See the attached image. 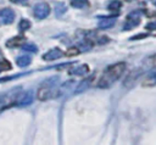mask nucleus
Wrapping results in <instances>:
<instances>
[{
	"label": "nucleus",
	"instance_id": "nucleus-1",
	"mask_svg": "<svg viewBox=\"0 0 156 145\" xmlns=\"http://www.w3.org/2000/svg\"><path fill=\"white\" fill-rule=\"evenodd\" d=\"M124 71H126L124 62H117L115 65H111L110 67H107L105 69L104 74L98 80V88H101V89L110 88L117 79L121 78V76L123 74Z\"/></svg>",
	"mask_w": 156,
	"mask_h": 145
},
{
	"label": "nucleus",
	"instance_id": "nucleus-2",
	"mask_svg": "<svg viewBox=\"0 0 156 145\" xmlns=\"http://www.w3.org/2000/svg\"><path fill=\"white\" fill-rule=\"evenodd\" d=\"M60 95H61L60 90L55 89L51 84L50 85H43L38 90V99L40 101H46L49 99H54V97H57Z\"/></svg>",
	"mask_w": 156,
	"mask_h": 145
},
{
	"label": "nucleus",
	"instance_id": "nucleus-3",
	"mask_svg": "<svg viewBox=\"0 0 156 145\" xmlns=\"http://www.w3.org/2000/svg\"><path fill=\"white\" fill-rule=\"evenodd\" d=\"M50 13V6L46 2H39L34 6L33 9V15L38 19H44L49 16Z\"/></svg>",
	"mask_w": 156,
	"mask_h": 145
},
{
	"label": "nucleus",
	"instance_id": "nucleus-4",
	"mask_svg": "<svg viewBox=\"0 0 156 145\" xmlns=\"http://www.w3.org/2000/svg\"><path fill=\"white\" fill-rule=\"evenodd\" d=\"M140 23V13L139 12H130L128 16H127V19H126V24L123 27L124 30H129V29H133L134 27L139 26Z\"/></svg>",
	"mask_w": 156,
	"mask_h": 145
},
{
	"label": "nucleus",
	"instance_id": "nucleus-5",
	"mask_svg": "<svg viewBox=\"0 0 156 145\" xmlns=\"http://www.w3.org/2000/svg\"><path fill=\"white\" fill-rule=\"evenodd\" d=\"M0 18L5 24H11L15 21V12L9 7L0 9Z\"/></svg>",
	"mask_w": 156,
	"mask_h": 145
},
{
	"label": "nucleus",
	"instance_id": "nucleus-6",
	"mask_svg": "<svg viewBox=\"0 0 156 145\" xmlns=\"http://www.w3.org/2000/svg\"><path fill=\"white\" fill-rule=\"evenodd\" d=\"M32 101H33V94H32V91H26V93H22L21 95L17 96L16 105H18V106H27V105L32 104Z\"/></svg>",
	"mask_w": 156,
	"mask_h": 145
},
{
	"label": "nucleus",
	"instance_id": "nucleus-7",
	"mask_svg": "<svg viewBox=\"0 0 156 145\" xmlns=\"http://www.w3.org/2000/svg\"><path fill=\"white\" fill-rule=\"evenodd\" d=\"M62 56H63V52H62L60 49L54 48V49L49 50L48 52H45V54L43 55V58H44L45 61H54V60H57V58H60V57H62Z\"/></svg>",
	"mask_w": 156,
	"mask_h": 145
},
{
	"label": "nucleus",
	"instance_id": "nucleus-8",
	"mask_svg": "<svg viewBox=\"0 0 156 145\" xmlns=\"http://www.w3.org/2000/svg\"><path fill=\"white\" fill-rule=\"evenodd\" d=\"M88 72H89V66L85 65V63L79 65V66H76V67H73V68H71V69L68 71V73L74 74V76H84V74H87Z\"/></svg>",
	"mask_w": 156,
	"mask_h": 145
},
{
	"label": "nucleus",
	"instance_id": "nucleus-9",
	"mask_svg": "<svg viewBox=\"0 0 156 145\" xmlns=\"http://www.w3.org/2000/svg\"><path fill=\"white\" fill-rule=\"evenodd\" d=\"M143 85H144V87H154V85H156V68L151 69V71L147 73V76H146L145 79H144Z\"/></svg>",
	"mask_w": 156,
	"mask_h": 145
},
{
	"label": "nucleus",
	"instance_id": "nucleus-10",
	"mask_svg": "<svg viewBox=\"0 0 156 145\" xmlns=\"http://www.w3.org/2000/svg\"><path fill=\"white\" fill-rule=\"evenodd\" d=\"M24 41H26L24 35H17V37H13V38L9 39L6 41V46L7 48H16V46H20Z\"/></svg>",
	"mask_w": 156,
	"mask_h": 145
},
{
	"label": "nucleus",
	"instance_id": "nucleus-11",
	"mask_svg": "<svg viewBox=\"0 0 156 145\" xmlns=\"http://www.w3.org/2000/svg\"><path fill=\"white\" fill-rule=\"evenodd\" d=\"M94 79V77L91 76V77H89V78H85V79H83L82 82H79V84H78V87H77V89H76V94H78V93H82V91H84L85 89H88V87L90 85V83H91V80Z\"/></svg>",
	"mask_w": 156,
	"mask_h": 145
},
{
	"label": "nucleus",
	"instance_id": "nucleus-12",
	"mask_svg": "<svg viewBox=\"0 0 156 145\" xmlns=\"http://www.w3.org/2000/svg\"><path fill=\"white\" fill-rule=\"evenodd\" d=\"M115 22H116V18H115V17H113V18H104V19H101V21L99 22L98 27H99L100 29H107V28L113 27V26H115Z\"/></svg>",
	"mask_w": 156,
	"mask_h": 145
},
{
	"label": "nucleus",
	"instance_id": "nucleus-13",
	"mask_svg": "<svg viewBox=\"0 0 156 145\" xmlns=\"http://www.w3.org/2000/svg\"><path fill=\"white\" fill-rule=\"evenodd\" d=\"M30 61H32V58H30L28 55H22V56H20V57H17L16 63H17L18 67H27V66L30 63Z\"/></svg>",
	"mask_w": 156,
	"mask_h": 145
},
{
	"label": "nucleus",
	"instance_id": "nucleus-14",
	"mask_svg": "<svg viewBox=\"0 0 156 145\" xmlns=\"http://www.w3.org/2000/svg\"><path fill=\"white\" fill-rule=\"evenodd\" d=\"M71 6L76 9H84L89 6L88 0H71Z\"/></svg>",
	"mask_w": 156,
	"mask_h": 145
},
{
	"label": "nucleus",
	"instance_id": "nucleus-15",
	"mask_svg": "<svg viewBox=\"0 0 156 145\" xmlns=\"http://www.w3.org/2000/svg\"><path fill=\"white\" fill-rule=\"evenodd\" d=\"M121 6H122V2H121L119 0H112V1L107 5V9L111 10V11H117V10L121 9Z\"/></svg>",
	"mask_w": 156,
	"mask_h": 145
},
{
	"label": "nucleus",
	"instance_id": "nucleus-16",
	"mask_svg": "<svg viewBox=\"0 0 156 145\" xmlns=\"http://www.w3.org/2000/svg\"><path fill=\"white\" fill-rule=\"evenodd\" d=\"M22 50L29 51V52H37V51H38V48H37V45L33 44V43H26V44L22 45Z\"/></svg>",
	"mask_w": 156,
	"mask_h": 145
},
{
	"label": "nucleus",
	"instance_id": "nucleus-17",
	"mask_svg": "<svg viewBox=\"0 0 156 145\" xmlns=\"http://www.w3.org/2000/svg\"><path fill=\"white\" fill-rule=\"evenodd\" d=\"M29 27H30V22L28 19H21L20 21V24H18L20 32H24V30L29 29Z\"/></svg>",
	"mask_w": 156,
	"mask_h": 145
},
{
	"label": "nucleus",
	"instance_id": "nucleus-18",
	"mask_svg": "<svg viewBox=\"0 0 156 145\" xmlns=\"http://www.w3.org/2000/svg\"><path fill=\"white\" fill-rule=\"evenodd\" d=\"M11 69V63L7 60H1L0 61V72L1 71H9Z\"/></svg>",
	"mask_w": 156,
	"mask_h": 145
},
{
	"label": "nucleus",
	"instance_id": "nucleus-19",
	"mask_svg": "<svg viewBox=\"0 0 156 145\" xmlns=\"http://www.w3.org/2000/svg\"><path fill=\"white\" fill-rule=\"evenodd\" d=\"M7 101H10L9 99H7V96H5V95H2V96H0V112L5 108V107H9L10 105L9 104H6Z\"/></svg>",
	"mask_w": 156,
	"mask_h": 145
},
{
	"label": "nucleus",
	"instance_id": "nucleus-20",
	"mask_svg": "<svg viewBox=\"0 0 156 145\" xmlns=\"http://www.w3.org/2000/svg\"><path fill=\"white\" fill-rule=\"evenodd\" d=\"M55 10H56V13H57V16H58V15H62V13L66 11V6L63 5V2H60V4L56 5V9H55Z\"/></svg>",
	"mask_w": 156,
	"mask_h": 145
},
{
	"label": "nucleus",
	"instance_id": "nucleus-21",
	"mask_svg": "<svg viewBox=\"0 0 156 145\" xmlns=\"http://www.w3.org/2000/svg\"><path fill=\"white\" fill-rule=\"evenodd\" d=\"M78 54H79V49L78 48H71L67 51V55L68 56H73V55H78Z\"/></svg>",
	"mask_w": 156,
	"mask_h": 145
},
{
	"label": "nucleus",
	"instance_id": "nucleus-22",
	"mask_svg": "<svg viewBox=\"0 0 156 145\" xmlns=\"http://www.w3.org/2000/svg\"><path fill=\"white\" fill-rule=\"evenodd\" d=\"M145 28L149 29V30H155V29H156V22H150V23H147V24L145 26Z\"/></svg>",
	"mask_w": 156,
	"mask_h": 145
},
{
	"label": "nucleus",
	"instance_id": "nucleus-23",
	"mask_svg": "<svg viewBox=\"0 0 156 145\" xmlns=\"http://www.w3.org/2000/svg\"><path fill=\"white\" fill-rule=\"evenodd\" d=\"M10 1H12L15 4H20V5H26L28 0H10Z\"/></svg>",
	"mask_w": 156,
	"mask_h": 145
},
{
	"label": "nucleus",
	"instance_id": "nucleus-24",
	"mask_svg": "<svg viewBox=\"0 0 156 145\" xmlns=\"http://www.w3.org/2000/svg\"><path fill=\"white\" fill-rule=\"evenodd\" d=\"M155 5H156V2H155Z\"/></svg>",
	"mask_w": 156,
	"mask_h": 145
}]
</instances>
